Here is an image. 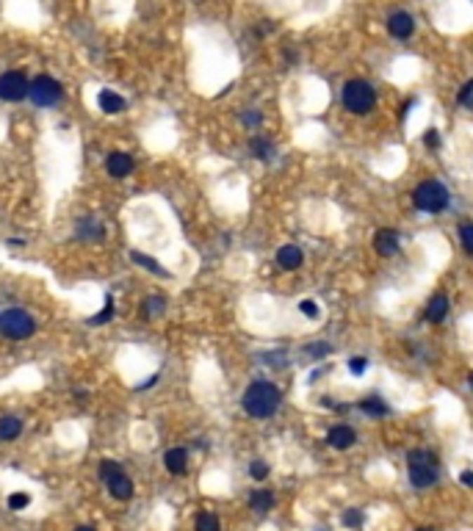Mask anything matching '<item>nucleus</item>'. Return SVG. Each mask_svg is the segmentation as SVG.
I'll return each mask as SVG.
<instances>
[{
	"label": "nucleus",
	"instance_id": "obj_1",
	"mask_svg": "<svg viewBox=\"0 0 473 531\" xmlns=\"http://www.w3.org/2000/svg\"><path fill=\"white\" fill-rule=\"evenodd\" d=\"M280 401H283V393L272 382H252L246 388L244 398H241L244 412L252 415V418H269V415H274L280 409Z\"/></svg>",
	"mask_w": 473,
	"mask_h": 531
},
{
	"label": "nucleus",
	"instance_id": "obj_2",
	"mask_svg": "<svg viewBox=\"0 0 473 531\" xmlns=\"http://www.w3.org/2000/svg\"><path fill=\"white\" fill-rule=\"evenodd\" d=\"M407 465H410V482L418 490H429L432 485H437L440 465H437L434 454H429V451H410L407 454Z\"/></svg>",
	"mask_w": 473,
	"mask_h": 531
},
{
	"label": "nucleus",
	"instance_id": "obj_3",
	"mask_svg": "<svg viewBox=\"0 0 473 531\" xmlns=\"http://www.w3.org/2000/svg\"><path fill=\"white\" fill-rule=\"evenodd\" d=\"M413 205H415L418 211H424V214H440V211L448 205V191H446L443 183L426 180V183H421V185L415 188Z\"/></svg>",
	"mask_w": 473,
	"mask_h": 531
},
{
	"label": "nucleus",
	"instance_id": "obj_4",
	"mask_svg": "<svg viewBox=\"0 0 473 531\" xmlns=\"http://www.w3.org/2000/svg\"><path fill=\"white\" fill-rule=\"evenodd\" d=\"M34 329H36L34 318L22 308H11L0 315V332L11 341H25V338L34 335Z\"/></svg>",
	"mask_w": 473,
	"mask_h": 531
},
{
	"label": "nucleus",
	"instance_id": "obj_5",
	"mask_svg": "<svg viewBox=\"0 0 473 531\" xmlns=\"http://www.w3.org/2000/svg\"><path fill=\"white\" fill-rule=\"evenodd\" d=\"M374 103H377V94H374L371 84H366V81H349L343 86V105L352 114H368L374 108Z\"/></svg>",
	"mask_w": 473,
	"mask_h": 531
},
{
	"label": "nucleus",
	"instance_id": "obj_6",
	"mask_svg": "<svg viewBox=\"0 0 473 531\" xmlns=\"http://www.w3.org/2000/svg\"><path fill=\"white\" fill-rule=\"evenodd\" d=\"M28 94H31V100L36 105H53V103L61 100V84L55 78H50V75H39V78H34L28 84Z\"/></svg>",
	"mask_w": 473,
	"mask_h": 531
},
{
	"label": "nucleus",
	"instance_id": "obj_7",
	"mask_svg": "<svg viewBox=\"0 0 473 531\" xmlns=\"http://www.w3.org/2000/svg\"><path fill=\"white\" fill-rule=\"evenodd\" d=\"M28 97V78L22 72H6L0 75V100L20 103Z\"/></svg>",
	"mask_w": 473,
	"mask_h": 531
},
{
	"label": "nucleus",
	"instance_id": "obj_8",
	"mask_svg": "<svg viewBox=\"0 0 473 531\" xmlns=\"http://www.w3.org/2000/svg\"><path fill=\"white\" fill-rule=\"evenodd\" d=\"M387 31H390L396 39H407V37H413V31H415V20H413V14H407V11H396V14H390V20H387Z\"/></svg>",
	"mask_w": 473,
	"mask_h": 531
},
{
	"label": "nucleus",
	"instance_id": "obj_9",
	"mask_svg": "<svg viewBox=\"0 0 473 531\" xmlns=\"http://www.w3.org/2000/svg\"><path fill=\"white\" fill-rule=\"evenodd\" d=\"M105 169L111 177H128L133 172V158L128 152H111L105 161Z\"/></svg>",
	"mask_w": 473,
	"mask_h": 531
},
{
	"label": "nucleus",
	"instance_id": "obj_10",
	"mask_svg": "<svg viewBox=\"0 0 473 531\" xmlns=\"http://www.w3.org/2000/svg\"><path fill=\"white\" fill-rule=\"evenodd\" d=\"M327 442L338 451H346V448H352L357 442V435H354L352 426H332L330 435H327Z\"/></svg>",
	"mask_w": 473,
	"mask_h": 531
},
{
	"label": "nucleus",
	"instance_id": "obj_11",
	"mask_svg": "<svg viewBox=\"0 0 473 531\" xmlns=\"http://www.w3.org/2000/svg\"><path fill=\"white\" fill-rule=\"evenodd\" d=\"M108 492H111V498H116V501H131L133 498V482L125 476V473H116V476H111L108 482Z\"/></svg>",
	"mask_w": 473,
	"mask_h": 531
},
{
	"label": "nucleus",
	"instance_id": "obj_12",
	"mask_svg": "<svg viewBox=\"0 0 473 531\" xmlns=\"http://www.w3.org/2000/svg\"><path fill=\"white\" fill-rule=\"evenodd\" d=\"M164 465H166V471H169V473L183 476V473L189 471V454H186V448H172V451H166Z\"/></svg>",
	"mask_w": 473,
	"mask_h": 531
},
{
	"label": "nucleus",
	"instance_id": "obj_13",
	"mask_svg": "<svg viewBox=\"0 0 473 531\" xmlns=\"http://www.w3.org/2000/svg\"><path fill=\"white\" fill-rule=\"evenodd\" d=\"M374 244H377V252L379 255H385V258H390V255L399 252V235H396L393 230H379L377 238H374Z\"/></svg>",
	"mask_w": 473,
	"mask_h": 531
},
{
	"label": "nucleus",
	"instance_id": "obj_14",
	"mask_svg": "<svg viewBox=\"0 0 473 531\" xmlns=\"http://www.w3.org/2000/svg\"><path fill=\"white\" fill-rule=\"evenodd\" d=\"M446 315H448V299H446L443 294H437V296L429 302V308H426V321H432V324H443Z\"/></svg>",
	"mask_w": 473,
	"mask_h": 531
},
{
	"label": "nucleus",
	"instance_id": "obj_15",
	"mask_svg": "<svg viewBox=\"0 0 473 531\" xmlns=\"http://www.w3.org/2000/svg\"><path fill=\"white\" fill-rule=\"evenodd\" d=\"M302 249L299 247H280V252H277V263L283 266V268H288V271H293V268H299L302 266Z\"/></svg>",
	"mask_w": 473,
	"mask_h": 531
},
{
	"label": "nucleus",
	"instance_id": "obj_16",
	"mask_svg": "<svg viewBox=\"0 0 473 531\" xmlns=\"http://www.w3.org/2000/svg\"><path fill=\"white\" fill-rule=\"evenodd\" d=\"M100 108H102L105 114H119V111H125V100H122L116 91L102 88V91H100Z\"/></svg>",
	"mask_w": 473,
	"mask_h": 531
},
{
	"label": "nucleus",
	"instance_id": "obj_17",
	"mask_svg": "<svg viewBox=\"0 0 473 531\" xmlns=\"http://www.w3.org/2000/svg\"><path fill=\"white\" fill-rule=\"evenodd\" d=\"M249 506H252L258 515H266V512L274 506V495H272L269 490H255V492L249 495Z\"/></svg>",
	"mask_w": 473,
	"mask_h": 531
},
{
	"label": "nucleus",
	"instance_id": "obj_18",
	"mask_svg": "<svg viewBox=\"0 0 473 531\" xmlns=\"http://www.w3.org/2000/svg\"><path fill=\"white\" fill-rule=\"evenodd\" d=\"M20 432H22V421L20 418H14V415H3L0 418V440H14V438H20Z\"/></svg>",
	"mask_w": 473,
	"mask_h": 531
},
{
	"label": "nucleus",
	"instance_id": "obj_19",
	"mask_svg": "<svg viewBox=\"0 0 473 531\" xmlns=\"http://www.w3.org/2000/svg\"><path fill=\"white\" fill-rule=\"evenodd\" d=\"M249 150H252V155L260 158V161H269V158L274 155V147H272L266 138H252V141H249Z\"/></svg>",
	"mask_w": 473,
	"mask_h": 531
},
{
	"label": "nucleus",
	"instance_id": "obj_20",
	"mask_svg": "<svg viewBox=\"0 0 473 531\" xmlns=\"http://www.w3.org/2000/svg\"><path fill=\"white\" fill-rule=\"evenodd\" d=\"M194 529L196 531H219V518L211 515V512H202V515H196Z\"/></svg>",
	"mask_w": 473,
	"mask_h": 531
},
{
	"label": "nucleus",
	"instance_id": "obj_21",
	"mask_svg": "<svg viewBox=\"0 0 473 531\" xmlns=\"http://www.w3.org/2000/svg\"><path fill=\"white\" fill-rule=\"evenodd\" d=\"M360 407H363V412H368V415H385L387 412V407H385V401L377 396H368L360 401Z\"/></svg>",
	"mask_w": 473,
	"mask_h": 531
},
{
	"label": "nucleus",
	"instance_id": "obj_22",
	"mask_svg": "<svg viewBox=\"0 0 473 531\" xmlns=\"http://www.w3.org/2000/svg\"><path fill=\"white\" fill-rule=\"evenodd\" d=\"M131 258H133V261H136L139 266H144L147 271H152V274H158V277H166V271H164L161 266L155 263L152 258H147V255H142V252H131Z\"/></svg>",
	"mask_w": 473,
	"mask_h": 531
},
{
	"label": "nucleus",
	"instance_id": "obj_23",
	"mask_svg": "<svg viewBox=\"0 0 473 531\" xmlns=\"http://www.w3.org/2000/svg\"><path fill=\"white\" fill-rule=\"evenodd\" d=\"M164 308H166V302H164V299H158V296H152V299H147V302H144L142 315H144V318H152L155 313H161Z\"/></svg>",
	"mask_w": 473,
	"mask_h": 531
},
{
	"label": "nucleus",
	"instance_id": "obj_24",
	"mask_svg": "<svg viewBox=\"0 0 473 531\" xmlns=\"http://www.w3.org/2000/svg\"><path fill=\"white\" fill-rule=\"evenodd\" d=\"M116 473H122V468H119V462H114V459H102L100 462V476L108 482L111 476H116Z\"/></svg>",
	"mask_w": 473,
	"mask_h": 531
},
{
	"label": "nucleus",
	"instance_id": "obj_25",
	"mask_svg": "<svg viewBox=\"0 0 473 531\" xmlns=\"http://www.w3.org/2000/svg\"><path fill=\"white\" fill-rule=\"evenodd\" d=\"M460 238H462V249H465V252H473V224L471 221H462V227H460Z\"/></svg>",
	"mask_w": 473,
	"mask_h": 531
},
{
	"label": "nucleus",
	"instance_id": "obj_26",
	"mask_svg": "<svg viewBox=\"0 0 473 531\" xmlns=\"http://www.w3.org/2000/svg\"><path fill=\"white\" fill-rule=\"evenodd\" d=\"M249 476H252V479H258V482H263V479L269 476V465H266L263 459H255V462L249 465Z\"/></svg>",
	"mask_w": 473,
	"mask_h": 531
},
{
	"label": "nucleus",
	"instance_id": "obj_27",
	"mask_svg": "<svg viewBox=\"0 0 473 531\" xmlns=\"http://www.w3.org/2000/svg\"><path fill=\"white\" fill-rule=\"evenodd\" d=\"M343 523H346L349 529H360V526H363V512H360V509H346Z\"/></svg>",
	"mask_w": 473,
	"mask_h": 531
},
{
	"label": "nucleus",
	"instance_id": "obj_28",
	"mask_svg": "<svg viewBox=\"0 0 473 531\" xmlns=\"http://www.w3.org/2000/svg\"><path fill=\"white\" fill-rule=\"evenodd\" d=\"M28 501H31V498H28L25 492H14V495H8V509H14V512H17V509H25Z\"/></svg>",
	"mask_w": 473,
	"mask_h": 531
},
{
	"label": "nucleus",
	"instance_id": "obj_29",
	"mask_svg": "<svg viewBox=\"0 0 473 531\" xmlns=\"http://www.w3.org/2000/svg\"><path fill=\"white\" fill-rule=\"evenodd\" d=\"M111 313H114V299L108 296V299H105V310H102L100 315L92 318V324H102V321H108V318H111Z\"/></svg>",
	"mask_w": 473,
	"mask_h": 531
},
{
	"label": "nucleus",
	"instance_id": "obj_30",
	"mask_svg": "<svg viewBox=\"0 0 473 531\" xmlns=\"http://www.w3.org/2000/svg\"><path fill=\"white\" fill-rule=\"evenodd\" d=\"M299 310H302L307 318H319V305H316L313 299H305V302L299 305Z\"/></svg>",
	"mask_w": 473,
	"mask_h": 531
},
{
	"label": "nucleus",
	"instance_id": "obj_31",
	"mask_svg": "<svg viewBox=\"0 0 473 531\" xmlns=\"http://www.w3.org/2000/svg\"><path fill=\"white\" fill-rule=\"evenodd\" d=\"M368 368V360L366 357H354V360H349V371L352 374H363Z\"/></svg>",
	"mask_w": 473,
	"mask_h": 531
},
{
	"label": "nucleus",
	"instance_id": "obj_32",
	"mask_svg": "<svg viewBox=\"0 0 473 531\" xmlns=\"http://www.w3.org/2000/svg\"><path fill=\"white\" fill-rule=\"evenodd\" d=\"M471 88H473L471 81H468L465 86L460 88V103H462V105H471Z\"/></svg>",
	"mask_w": 473,
	"mask_h": 531
},
{
	"label": "nucleus",
	"instance_id": "obj_33",
	"mask_svg": "<svg viewBox=\"0 0 473 531\" xmlns=\"http://www.w3.org/2000/svg\"><path fill=\"white\" fill-rule=\"evenodd\" d=\"M424 141L429 144V147H437V144H440V138H437V131H429V133H426Z\"/></svg>",
	"mask_w": 473,
	"mask_h": 531
},
{
	"label": "nucleus",
	"instance_id": "obj_34",
	"mask_svg": "<svg viewBox=\"0 0 473 531\" xmlns=\"http://www.w3.org/2000/svg\"><path fill=\"white\" fill-rule=\"evenodd\" d=\"M310 352H330V346H327V343H319V346H310ZM316 357H321V354H316Z\"/></svg>",
	"mask_w": 473,
	"mask_h": 531
},
{
	"label": "nucleus",
	"instance_id": "obj_35",
	"mask_svg": "<svg viewBox=\"0 0 473 531\" xmlns=\"http://www.w3.org/2000/svg\"><path fill=\"white\" fill-rule=\"evenodd\" d=\"M460 479H462V485H471V482H473L471 471H465V473H462V476H460Z\"/></svg>",
	"mask_w": 473,
	"mask_h": 531
},
{
	"label": "nucleus",
	"instance_id": "obj_36",
	"mask_svg": "<svg viewBox=\"0 0 473 531\" xmlns=\"http://www.w3.org/2000/svg\"><path fill=\"white\" fill-rule=\"evenodd\" d=\"M75 531H95V529H89V526H81V529H75Z\"/></svg>",
	"mask_w": 473,
	"mask_h": 531
},
{
	"label": "nucleus",
	"instance_id": "obj_37",
	"mask_svg": "<svg viewBox=\"0 0 473 531\" xmlns=\"http://www.w3.org/2000/svg\"><path fill=\"white\" fill-rule=\"evenodd\" d=\"M418 531H429V529H418Z\"/></svg>",
	"mask_w": 473,
	"mask_h": 531
}]
</instances>
